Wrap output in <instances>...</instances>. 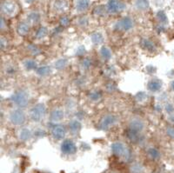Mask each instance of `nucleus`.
Listing matches in <instances>:
<instances>
[{"mask_svg":"<svg viewBox=\"0 0 174 173\" xmlns=\"http://www.w3.org/2000/svg\"><path fill=\"white\" fill-rule=\"evenodd\" d=\"M91 65V61L89 58H86V59L83 60V62H82V64H81V66H82V68L84 69V70H87V69H89Z\"/></svg>","mask_w":174,"mask_h":173,"instance_id":"473e14b6","label":"nucleus"},{"mask_svg":"<svg viewBox=\"0 0 174 173\" xmlns=\"http://www.w3.org/2000/svg\"><path fill=\"white\" fill-rule=\"evenodd\" d=\"M46 114V107L44 104H37L30 110V118L33 121H40Z\"/></svg>","mask_w":174,"mask_h":173,"instance_id":"f03ea898","label":"nucleus"},{"mask_svg":"<svg viewBox=\"0 0 174 173\" xmlns=\"http://www.w3.org/2000/svg\"><path fill=\"white\" fill-rule=\"evenodd\" d=\"M50 72H51V68L48 65H42L37 68V74L42 77L47 76L50 74Z\"/></svg>","mask_w":174,"mask_h":173,"instance_id":"6ab92c4d","label":"nucleus"},{"mask_svg":"<svg viewBox=\"0 0 174 173\" xmlns=\"http://www.w3.org/2000/svg\"><path fill=\"white\" fill-rule=\"evenodd\" d=\"M5 47V38L1 39V49L4 50V48Z\"/></svg>","mask_w":174,"mask_h":173,"instance_id":"58836bf2","label":"nucleus"},{"mask_svg":"<svg viewBox=\"0 0 174 173\" xmlns=\"http://www.w3.org/2000/svg\"><path fill=\"white\" fill-rule=\"evenodd\" d=\"M24 68L28 71H31L37 68V62L34 59H26L24 62Z\"/></svg>","mask_w":174,"mask_h":173,"instance_id":"4be33fe9","label":"nucleus"},{"mask_svg":"<svg viewBox=\"0 0 174 173\" xmlns=\"http://www.w3.org/2000/svg\"><path fill=\"white\" fill-rule=\"evenodd\" d=\"M126 9L125 3L119 0H109L107 4V11L111 13H118Z\"/></svg>","mask_w":174,"mask_h":173,"instance_id":"39448f33","label":"nucleus"},{"mask_svg":"<svg viewBox=\"0 0 174 173\" xmlns=\"http://www.w3.org/2000/svg\"><path fill=\"white\" fill-rule=\"evenodd\" d=\"M69 128H70V130H71L72 132L77 133V132L80 131L81 128H82V125L78 120H72L69 124Z\"/></svg>","mask_w":174,"mask_h":173,"instance_id":"f3484780","label":"nucleus"},{"mask_svg":"<svg viewBox=\"0 0 174 173\" xmlns=\"http://www.w3.org/2000/svg\"><path fill=\"white\" fill-rule=\"evenodd\" d=\"M84 52H85V48H84L83 45L79 46V47L77 49V51H76V54H77V55H82V54H84Z\"/></svg>","mask_w":174,"mask_h":173,"instance_id":"c9c22d12","label":"nucleus"},{"mask_svg":"<svg viewBox=\"0 0 174 173\" xmlns=\"http://www.w3.org/2000/svg\"><path fill=\"white\" fill-rule=\"evenodd\" d=\"M141 45H142V47L144 48V50H146L148 51H155V50H156L155 44H153L152 41H151L150 39H148V38L142 39Z\"/></svg>","mask_w":174,"mask_h":173,"instance_id":"2eb2a0df","label":"nucleus"},{"mask_svg":"<svg viewBox=\"0 0 174 173\" xmlns=\"http://www.w3.org/2000/svg\"><path fill=\"white\" fill-rule=\"evenodd\" d=\"M66 134V127L63 125H54L51 128V135L56 139H62L64 138Z\"/></svg>","mask_w":174,"mask_h":173,"instance_id":"9d476101","label":"nucleus"},{"mask_svg":"<svg viewBox=\"0 0 174 173\" xmlns=\"http://www.w3.org/2000/svg\"><path fill=\"white\" fill-rule=\"evenodd\" d=\"M1 10L4 14L8 15V16H12L17 11V5L13 1L6 0L5 2H3V4L1 5Z\"/></svg>","mask_w":174,"mask_h":173,"instance_id":"423d86ee","label":"nucleus"},{"mask_svg":"<svg viewBox=\"0 0 174 173\" xmlns=\"http://www.w3.org/2000/svg\"><path fill=\"white\" fill-rule=\"evenodd\" d=\"M67 65V60L66 58H60L55 62V68L58 70L65 69Z\"/></svg>","mask_w":174,"mask_h":173,"instance_id":"393cba45","label":"nucleus"},{"mask_svg":"<svg viewBox=\"0 0 174 173\" xmlns=\"http://www.w3.org/2000/svg\"><path fill=\"white\" fill-rule=\"evenodd\" d=\"M171 86H172V89L174 90V81H172V84H171Z\"/></svg>","mask_w":174,"mask_h":173,"instance_id":"a19ab883","label":"nucleus"},{"mask_svg":"<svg viewBox=\"0 0 174 173\" xmlns=\"http://www.w3.org/2000/svg\"><path fill=\"white\" fill-rule=\"evenodd\" d=\"M117 121V118L114 115H106L100 120L98 124V128L102 131H107L114 125Z\"/></svg>","mask_w":174,"mask_h":173,"instance_id":"7ed1b4c3","label":"nucleus"},{"mask_svg":"<svg viewBox=\"0 0 174 173\" xmlns=\"http://www.w3.org/2000/svg\"><path fill=\"white\" fill-rule=\"evenodd\" d=\"M148 154L150 155V157L151 158H157V157L159 156L158 151L156 149H153V148L149 149V150H148Z\"/></svg>","mask_w":174,"mask_h":173,"instance_id":"2f4dec72","label":"nucleus"},{"mask_svg":"<svg viewBox=\"0 0 174 173\" xmlns=\"http://www.w3.org/2000/svg\"><path fill=\"white\" fill-rule=\"evenodd\" d=\"M144 127V124L142 120L139 119V118H133L130 122L129 130L132 131H134V132H137V133H139V132H141V131H143Z\"/></svg>","mask_w":174,"mask_h":173,"instance_id":"1a4fd4ad","label":"nucleus"},{"mask_svg":"<svg viewBox=\"0 0 174 173\" xmlns=\"http://www.w3.org/2000/svg\"><path fill=\"white\" fill-rule=\"evenodd\" d=\"M162 87V83L160 80L158 79H152L147 84V88L151 92H157Z\"/></svg>","mask_w":174,"mask_h":173,"instance_id":"9b49d317","label":"nucleus"},{"mask_svg":"<svg viewBox=\"0 0 174 173\" xmlns=\"http://www.w3.org/2000/svg\"><path fill=\"white\" fill-rule=\"evenodd\" d=\"M19 137L22 140H28L31 137V131L29 129H23L19 133Z\"/></svg>","mask_w":174,"mask_h":173,"instance_id":"a878e982","label":"nucleus"},{"mask_svg":"<svg viewBox=\"0 0 174 173\" xmlns=\"http://www.w3.org/2000/svg\"><path fill=\"white\" fill-rule=\"evenodd\" d=\"M28 49L30 51V53L33 54V55H37V54L40 53V49L37 47L36 45H29Z\"/></svg>","mask_w":174,"mask_h":173,"instance_id":"7c9ffc66","label":"nucleus"},{"mask_svg":"<svg viewBox=\"0 0 174 173\" xmlns=\"http://www.w3.org/2000/svg\"><path fill=\"white\" fill-rule=\"evenodd\" d=\"M135 5L138 10L145 11L149 8V2L148 0H137L135 3Z\"/></svg>","mask_w":174,"mask_h":173,"instance_id":"a211bd4d","label":"nucleus"},{"mask_svg":"<svg viewBox=\"0 0 174 173\" xmlns=\"http://www.w3.org/2000/svg\"><path fill=\"white\" fill-rule=\"evenodd\" d=\"M34 0H26V2H28V3H31V2H33Z\"/></svg>","mask_w":174,"mask_h":173,"instance_id":"79ce46f5","label":"nucleus"},{"mask_svg":"<svg viewBox=\"0 0 174 173\" xmlns=\"http://www.w3.org/2000/svg\"><path fill=\"white\" fill-rule=\"evenodd\" d=\"M27 18H28V21L30 22V23L37 24V23L39 21V19H40V16H39V14L37 13V12H31V13H30V14L28 15Z\"/></svg>","mask_w":174,"mask_h":173,"instance_id":"b1692460","label":"nucleus"},{"mask_svg":"<svg viewBox=\"0 0 174 173\" xmlns=\"http://www.w3.org/2000/svg\"><path fill=\"white\" fill-rule=\"evenodd\" d=\"M70 24V19L67 17H62L60 18V24L62 26H67L68 24Z\"/></svg>","mask_w":174,"mask_h":173,"instance_id":"72a5a7b5","label":"nucleus"},{"mask_svg":"<svg viewBox=\"0 0 174 173\" xmlns=\"http://www.w3.org/2000/svg\"><path fill=\"white\" fill-rule=\"evenodd\" d=\"M11 100L18 107H25L29 102V96L24 90H18L11 97Z\"/></svg>","mask_w":174,"mask_h":173,"instance_id":"f257e3e1","label":"nucleus"},{"mask_svg":"<svg viewBox=\"0 0 174 173\" xmlns=\"http://www.w3.org/2000/svg\"><path fill=\"white\" fill-rule=\"evenodd\" d=\"M90 6V0H78L76 5V8L78 12H84Z\"/></svg>","mask_w":174,"mask_h":173,"instance_id":"dca6fc26","label":"nucleus"},{"mask_svg":"<svg viewBox=\"0 0 174 173\" xmlns=\"http://www.w3.org/2000/svg\"><path fill=\"white\" fill-rule=\"evenodd\" d=\"M157 18H158V20L162 23H166L167 22V17L165 15V13L163 11H159L157 13Z\"/></svg>","mask_w":174,"mask_h":173,"instance_id":"c85d7f7f","label":"nucleus"},{"mask_svg":"<svg viewBox=\"0 0 174 173\" xmlns=\"http://www.w3.org/2000/svg\"><path fill=\"white\" fill-rule=\"evenodd\" d=\"M100 55L103 58V59L109 60L112 58V51L108 47L106 46H103L100 50Z\"/></svg>","mask_w":174,"mask_h":173,"instance_id":"412c9836","label":"nucleus"},{"mask_svg":"<svg viewBox=\"0 0 174 173\" xmlns=\"http://www.w3.org/2000/svg\"><path fill=\"white\" fill-rule=\"evenodd\" d=\"M10 120L15 125H21L25 122V115L21 110H15L10 114Z\"/></svg>","mask_w":174,"mask_h":173,"instance_id":"20e7f679","label":"nucleus"},{"mask_svg":"<svg viewBox=\"0 0 174 173\" xmlns=\"http://www.w3.org/2000/svg\"><path fill=\"white\" fill-rule=\"evenodd\" d=\"M87 24V19L85 18H83L82 19H80L79 20V24L80 25H82V26H84V25H85V24Z\"/></svg>","mask_w":174,"mask_h":173,"instance_id":"e433bc0d","label":"nucleus"},{"mask_svg":"<svg viewBox=\"0 0 174 173\" xmlns=\"http://www.w3.org/2000/svg\"><path fill=\"white\" fill-rule=\"evenodd\" d=\"M29 30H30V26H29V24L26 23V22L19 23L18 25V28H17L18 33L19 35H21V36L26 35L29 32Z\"/></svg>","mask_w":174,"mask_h":173,"instance_id":"4468645a","label":"nucleus"},{"mask_svg":"<svg viewBox=\"0 0 174 173\" xmlns=\"http://www.w3.org/2000/svg\"><path fill=\"white\" fill-rule=\"evenodd\" d=\"M155 71H156L155 68H153L152 66H148L147 67V72H149V73H152V72H154Z\"/></svg>","mask_w":174,"mask_h":173,"instance_id":"4c0bfd02","label":"nucleus"},{"mask_svg":"<svg viewBox=\"0 0 174 173\" xmlns=\"http://www.w3.org/2000/svg\"><path fill=\"white\" fill-rule=\"evenodd\" d=\"M136 100L139 103H143L144 102L146 99H147V95L144 93V92H139L136 95Z\"/></svg>","mask_w":174,"mask_h":173,"instance_id":"c756f323","label":"nucleus"},{"mask_svg":"<svg viewBox=\"0 0 174 173\" xmlns=\"http://www.w3.org/2000/svg\"><path fill=\"white\" fill-rule=\"evenodd\" d=\"M166 111H169V112L172 111H173V109H172V106L171 104H169L168 106H166Z\"/></svg>","mask_w":174,"mask_h":173,"instance_id":"ea45409f","label":"nucleus"},{"mask_svg":"<svg viewBox=\"0 0 174 173\" xmlns=\"http://www.w3.org/2000/svg\"><path fill=\"white\" fill-rule=\"evenodd\" d=\"M166 133H167V135H168L169 137L174 139V127H172V126L168 127L166 129Z\"/></svg>","mask_w":174,"mask_h":173,"instance_id":"f704fd0d","label":"nucleus"},{"mask_svg":"<svg viewBox=\"0 0 174 173\" xmlns=\"http://www.w3.org/2000/svg\"><path fill=\"white\" fill-rule=\"evenodd\" d=\"M91 41L94 44H100L104 41V37L100 32H94L91 35Z\"/></svg>","mask_w":174,"mask_h":173,"instance_id":"aec40b11","label":"nucleus"},{"mask_svg":"<svg viewBox=\"0 0 174 173\" xmlns=\"http://www.w3.org/2000/svg\"><path fill=\"white\" fill-rule=\"evenodd\" d=\"M50 118H51V120L53 122L61 121L64 118V111L62 110H59V109H56V110L51 111Z\"/></svg>","mask_w":174,"mask_h":173,"instance_id":"ddd939ff","label":"nucleus"},{"mask_svg":"<svg viewBox=\"0 0 174 173\" xmlns=\"http://www.w3.org/2000/svg\"><path fill=\"white\" fill-rule=\"evenodd\" d=\"M101 97H102V94L98 90L92 91L90 94V98L92 101H98L101 98Z\"/></svg>","mask_w":174,"mask_h":173,"instance_id":"cd10ccee","label":"nucleus"},{"mask_svg":"<svg viewBox=\"0 0 174 173\" xmlns=\"http://www.w3.org/2000/svg\"><path fill=\"white\" fill-rule=\"evenodd\" d=\"M61 150L64 153L66 154H73L76 152L77 147L75 145V143L72 142V140H65L62 145H61Z\"/></svg>","mask_w":174,"mask_h":173,"instance_id":"6e6552de","label":"nucleus"},{"mask_svg":"<svg viewBox=\"0 0 174 173\" xmlns=\"http://www.w3.org/2000/svg\"><path fill=\"white\" fill-rule=\"evenodd\" d=\"M55 7L58 11H64L67 7V3L65 0H58L55 3Z\"/></svg>","mask_w":174,"mask_h":173,"instance_id":"bb28decb","label":"nucleus"},{"mask_svg":"<svg viewBox=\"0 0 174 173\" xmlns=\"http://www.w3.org/2000/svg\"><path fill=\"white\" fill-rule=\"evenodd\" d=\"M47 34H48V30L45 27L42 26V27H40L38 30H37L36 37L38 38V39H42V38L47 36Z\"/></svg>","mask_w":174,"mask_h":173,"instance_id":"5701e85b","label":"nucleus"},{"mask_svg":"<svg viewBox=\"0 0 174 173\" xmlns=\"http://www.w3.org/2000/svg\"><path fill=\"white\" fill-rule=\"evenodd\" d=\"M133 27V21L130 18H123L116 24V29L122 30V31H127L130 30Z\"/></svg>","mask_w":174,"mask_h":173,"instance_id":"0eeeda50","label":"nucleus"},{"mask_svg":"<svg viewBox=\"0 0 174 173\" xmlns=\"http://www.w3.org/2000/svg\"><path fill=\"white\" fill-rule=\"evenodd\" d=\"M112 150L117 155H123L126 153V146L120 142H116L112 145Z\"/></svg>","mask_w":174,"mask_h":173,"instance_id":"f8f14e48","label":"nucleus"}]
</instances>
